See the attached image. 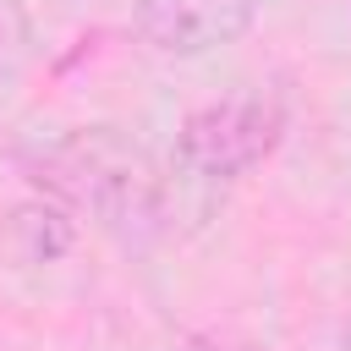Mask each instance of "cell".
Returning <instances> with one entry per match:
<instances>
[{"mask_svg": "<svg viewBox=\"0 0 351 351\" xmlns=\"http://www.w3.org/2000/svg\"><path fill=\"white\" fill-rule=\"evenodd\" d=\"M27 176L49 203L88 214L121 241H148L165 219V176L143 143L115 126H77L27 159Z\"/></svg>", "mask_w": 351, "mask_h": 351, "instance_id": "6da1fadb", "label": "cell"}, {"mask_svg": "<svg viewBox=\"0 0 351 351\" xmlns=\"http://www.w3.org/2000/svg\"><path fill=\"white\" fill-rule=\"evenodd\" d=\"M0 241L22 263H55L77 241V225H71V208H60V203H22V208L5 214Z\"/></svg>", "mask_w": 351, "mask_h": 351, "instance_id": "277c9868", "label": "cell"}, {"mask_svg": "<svg viewBox=\"0 0 351 351\" xmlns=\"http://www.w3.org/2000/svg\"><path fill=\"white\" fill-rule=\"evenodd\" d=\"M5 33H11V5L0 0V38H5Z\"/></svg>", "mask_w": 351, "mask_h": 351, "instance_id": "8992f818", "label": "cell"}, {"mask_svg": "<svg viewBox=\"0 0 351 351\" xmlns=\"http://www.w3.org/2000/svg\"><path fill=\"white\" fill-rule=\"evenodd\" d=\"M346 351H351V324H346Z\"/></svg>", "mask_w": 351, "mask_h": 351, "instance_id": "52a82bcc", "label": "cell"}, {"mask_svg": "<svg viewBox=\"0 0 351 351\" xmlns=\"http://www.w3.org/2000/svg\"><path fill=\"white\" fill-rule=\"evenodd\" d=\"M170 351H214V346H203V340H181V346H170Z\"/></svg>", "mask_w": 351, "mask_h": 351, "instance_id": "5b68a950", "label": "cell"}, {"mask_svg": "<svg viewBox=\"0 0 351 351\" xmlns=\"http://www.w3.org/2000/svg\"><path fill=\"white\" fill-rule=\"evenodd\" d=\"M285 137V104L269 93H236L192 110L176 132V154L197 176H241L263 165Z\"/></svg>", "mask_w": 351, "mask_h": 351, "instance_id": "7a4b0ae2", "label": "cell"}, {"mask_svg": "<svg viewBox=\"0 0 351 351\" xmlns=\"http://www.w3.org/2000/svg\"><path fill=\"white\" fill-rule=\"evenodd\" d=\"M258 16V0H137L132 27L159 55H208L236 44Z\"/></svg>", "mask_w": 351, "mask_h": 351, "instance_id": "3957f363", "label": "cell"}]
</instances>
